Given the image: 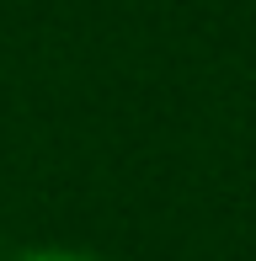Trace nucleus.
<instances>
[{
    "mask_svg": "<svg viewBox=\"0 0 256 261\" xmlns=\"http://www.w3.org/2000/svg\"><path fill=\"white\" fill-rule=\"evenodd\" d=\"M16 261H96V256H86V251H27Z\"/></svg>",
    "mask_w": 256,
    "mask_h": 261,
    "instance_id": "nucleus-1",
    "label": "nucleus"
}]
</instances>
